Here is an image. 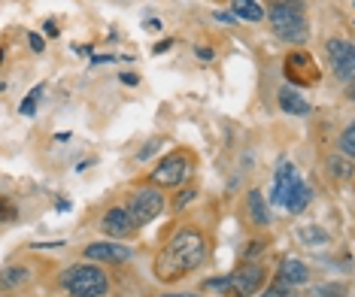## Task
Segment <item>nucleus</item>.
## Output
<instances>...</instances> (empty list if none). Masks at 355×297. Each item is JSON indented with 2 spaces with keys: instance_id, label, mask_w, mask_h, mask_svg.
Returning <instances> with one entry per match:
<instances>
[{
  "instance_id": "obj_1",
  "label": "nucleus",
  "mask_w": 355,
  "mask_h": 297,
  "mask_svg": "<svg viewBox=\"0 0 355 297\" xmlns=\"http://www.w3.org/2000/svg\"><path fill=\"white\" fill-rule=\"evenodd\" d=\"M204 258H207L204 237H200L198 231H180V234L164 246V252L158 255L155 270L161 279H180L189 270H195Z\"/></svg>"
},
{
  "instance_id": "obj_2",
  "label": "nucleus",
  "mask_w": 355,
  "mask_h": 297,
  "mask_svg": "<svg viewBox=\"0 0 355 297\" xmlns=\"http://www.w3.org/2000/svg\"><path fill=\"white\" fill-rule=\"evenodd\" d=\"M273 204H282L288 213H301L310 204V188L301 182V176L295 173V167L288 161L279 164L277 170V186H273Z\"/></svg>"
},
{
  "instance_id": "obj_3",
  "label": "nucleus",
  "mask_w": 355,
  "mask_h": 297,
  "mask_svg": "<svg viewBox=\"0 0 355 297\" xmlns=\"http://www.w3.org/2000/svg\"><path fill=\"white\" fill-rule=\"evenodd\" d=\"M261 282H264V267H258V264H243V267L237 273H231V276L209 279L207 288L209 291H219L225 297H252V294H258Z\"/></svg>"
},
{
  "instance_id": "obj_4",
  "label": "nucleus",
  "mask_w": 355,
  "mask_h": 297,
  "mask_svg": "<svg viewBox=\"0 0 355 297\" xmlns=\"http://www.w3.org/2000/svg\"><path fill=\"white\" fill-rule=\"evenodd\" d=\"M270 28H273V34H277L279 39H286V43H304V39L310 37L306 19H304L297 0H286V3L273 6L270 10Z\"/></svg>"
},
{
  "instance_id": "obj_5",
  "label": "nucleus",
  "mask_w": 355,
  "mask_h": 297,
  "mask_svg": "<svg viewBox=\"0 0 355 297\" xmlns=\"http://www.w3.org/2000/svg\"><path fill=\"white\" fill-rule=\"evenodd\" d=\"M64 288L70 297H103L110 291V279L94 264H76L64 273Z\"/></svg>"
},
{
  "instance_id": "obj_6",
  "label": "nucleus",
  "mask_w": 355,
  "mask_h": 297,
  "mask_svg": "<svg viewBox=\"0 0 355 297\" xmlns=\"http://www.w3.org/2000/svg\"><path fill=\"white\" fill-rule=\"evenodd\" d=\"M161 210H164V197H161L158 188H140L137 195L131 197V215H134V224H149L152 219H158Z\"/></svg>"
},
{
  "instance_id": "obj_7",
  "label": "nucleus",
  "mask_w": 355,
  "mask_h": 297,
  "mask_svg": "<svg viewBox=\"0 0 355 297\" xmlns=\"http://www.w3.org/2000/svg\"><path fill=\"white\" fill-rule=\"evenodd\" d=\"M328 58L337 76L343 79H355V43L346 39H331L328 43Z\"/></svg>"
},
{
  "instance_id": "obj_8",
  "label": "nucleus",
  "mask_w": 355,
  "mask_h": 297,
  "mask_svg": "<svg viewBox=\"0 0 355 297\" xmlns=\"http://www.w3.org/2000/svg\"><path fill=\"white\" fill-rule=\"evenodd\" d=\"M185 176H189V158H185V155H167L164 161H161V164L155 167L152 179H155L158 186L173 188V186H180Z\"/></svg>"
},
{
  "instance_id": "obj_9",
  "label": "nucleus",
  "mask_w": 355,
  "mask_h": 297,
  "mask_svg": "<svg viewBox=\"0 0 355 297\" xmlns=\"http://www.w3.org/2000/svg\"><path fill=\"white\" fill-rule=\"evenodd\" d=\"M101 228H103V234H110L116 240H125V237H131V231H134V215L128 210H122V206H112V210L103 215Z\"/></svg>"
},
{
  "instance_id": "obj_10",
  "label": "nucleus",
  "mask_w": 355,
  "mask_h": 297,
  "mask_svg": "<svg viewBox=\"0 0 355 297\" xmlns=\"http://www.w3.org/2000/svg\"><path fill=\"white\" fill-rule=\"evenodd\" d=\"M85 258L88 261H112V264H119V261L131 258V249L119 246V243H92L85 249Z\"/></svg>"
},
{
  "instance_id": "obj_11",
  "label": "nucleus",
  "mask_w": 355,
  "mask_h": 297,
  "mask_svg": "<svg viewBox=\"0 0 355 297\" xmlns=\"http://www.w3.org/2000/svg\"><path fill=\"white\" fill-rule=\"evenodd\" d=\"M279 107H282V112H288V116H306V112H310V103L297 91H292L288 85L279 88Z\"/></svg>"
},
{
  "instance_id": "obj_12",
  "label": "nucleus",
  "mask_w": 355,
  "mask_h": 297,
  "mask_svg": "<svg viewBox=\"0 0 355 297\" xmlns=\"http://www.w3.org/2000/svg\"><path fill=\"white\" fill-rule=\"evenodd\" d=\"M246 206H249V219H252V224H258V228L270 224V213H268V204H264L261 191H249Z\"/></svg>"
},
{
  "instance_id": "obj_13",
  "label": "nucleus",
  "mask_w": 355,
  "mask_h": 297,
  "mask_svg": "<svg viewBox=\"0 0 355 297\" xmlns=\"http://www.w3.org/2000/svg\"><path fill=\"white\" fill-rule=\"evenodd\" d=\"M306 279H310V270H306L304 261H297V258H286V261H282V282L304 285Z\"/></svg>"
},
{
  "instance_id": "obj_14",
  "label": "nucleus",
  "mask_w": 355,
  "mask_h": 297,
  "mask_svg": "<svg viewBox=\"0 0 355 297\" xmlns=\"http://www.w3.org/2000/svg\"><path fill=\"white\" fill-rule=\"evenodd\" d=\"M352 170H355V167L349 161V155H343V152H340V155H331L328 158V173L334 176V179H349Z\"/></svg>"
},
{
  "instance_id": "obj_15",
  "label": "nucleus",
  "mask_w": 355,
  "mask_h": 297,
  "mask_svg": "<svg viewBox=\"0 0 355 297\" xmlns=\"http://www.w3.org/2000/svg\"><path fill=\"white\" fill-rule=\"evenodd\" d=\"M231 10H234L237 19H246V21H261V15H264L255 0H234Z\"/></svg>"
},
{
  "instance_id": "obj_16",
  "label": "nucleus",
  "mask_w": 355,
  "mask_h": 297,
  "mask_svg": "<svg viewBox=\"0 0 355 297\" xmlns=\"http://www.w3.org/2000/svg\"><path fill=\"white\" fill-rule=\"evenodd\" d=\"M297 237H301L306 246H325V243H328V234H325V231H322V228H313V224H306V228L297 231Z\"/></svg>"
},
{
  "instance_id": "obj_17",
  "label": "nucleus",
  "mask_w": 355,
  "mask_h": 297,
  "mask_svg": "<svg viewBox=\"0 0 355 297\" xmlns=\"http://www.w3.org/2000/svg\"><path fill=\"white\" fill-rule=\"evenodd\" d=\"M340 152H343V155H349V158H355V125H349L343 131V136H340Z\"/></svg>"
},
{
  "instance_id": "obj_18",
  "label": "nucleus",
  "mask_w": 355,
  "mask_h": 297,
  "mask_svg": "<svg viewBox=\"0 0 355 297\" xmlns=\"http://www.w3.org/2000/svg\"><path fill=\"white\" fill-rule=\"evenodd\" d=\"M313 297H346V288L337 285V282H328V285H319Z\"/></svg>"
},
{
  "instance_id": "obj_19",
  "label": "nucleus",
  "mask_w": 355,
  "mask_h": 297,
  "mask_svg": "<svg viewBox=\"0 0 355 297\" xmlns=\"http://www.w3.org/2000/svg\"><path fill=\"white\" fill-rule=\"evenodd\" d=\"M28 276H31V273L25 267H10L3 279H6V285H19V282H28Z\"/></svg>"
},
{
  "instance_id": "obj_20",
  "label": "nucleus",
  "mask_w": 355,
  "mask_h": 297,
  "mask_svg": "<svg viewBox=\"0 0 355 297\" xmlns=\"http://www.w3.org/2000/svg\"><path fill=\"white\" fill-rule=\"evenodd\" d=\"M261 297H297V294L292 291V285H288V282H277V285H270Z\"/></svg>"
},
{
  "instance_id": "obj_21",
  "label": "nucleus",
  "mask_w": 355,
  "mask_h": 297,
  "mask_svg": "<svg viewBox=\"0 0 355 297\" xmlns=\"http://www.w3.org/2000/svg\"><path fill=\"white\" fill-rule=\"evenodd\" d=\"M40 94H43V88H34V91H31L28 94V98H25V103H21V116H34V109H37V98H40Z\"/></svg>"
},
{
  "instance_id": "obj_22",
  "label": "nucleus",
  "mask_w": 355,
  "mask_h": 297,
  "mask_svg": "<svg viewBox=\"0 0 355 297\" xmlns=\"http://www.w3.org/2000/svg\"><path fill=\"white\" fill-rule=\"evenodd\" d=\"M191 197H195V191H182V195H180V197H176V210H182V206H185V204H189V200H191Z\"/></svg>"
},
{
  "instance_id": "obj_23",
  "label": "nucleus",
  "mask_w": 355,
  "mask_h": 297,
  "mask_svg": "<svg viewBox=\"0 0 355 297\" xmlns=\"http://www.w3.org/2000/svg\"><path fill=\"white\" fill-rule=\"evenodd\" d=\"M28 43H31V49H34V52H43V37L31 34V37H28Z\"/></svg>"
},
{
  "instance_id": "obj_24",
  "label": "nucleus",
  "mask_w": 355,
  "mask_h": 297,
  "mask_svg": "<svg viewBox=\"0 0 355 297\" xmlns=\"http://www.w3.org/2000/svg\"><path fill=\"white\" fill-rule=\"evenodd\" d=\"M146 28H149V30H161V21H158V19H152Z\"/></svg>"
},
{
  "instance_id": "obj_25",
  "label": "nucleus",
  "mask_w": 355,
  "mask_h": 297,
  "mask_svg": "<svg viewBox=\"0 0 355 297\" xmlns=\"http://www.w3.org/2000/svg\"><path fill=\"white\" fill-rule=\"evenodd\" d=\"M122 79H125V82H128V85H137V76H134V73H125Z\"/></svg>"
},
{
  "instance_id": "obj_26",
  "label": "nucleus",
  "mask_w": 355,
  "mask_h": 297,
  "mask_svg": "<svg viewBox=\"0 0 355 297\" xmlns=\"http://www.w3.org/2000/svg\"><path fill=\"white\" fill-rule=\"evenodd\" d=\"M349 100L355 103V79H352V82H349Z\"/></svg>"
},
{
  "instance_id": "obj_27",
  "label": "nucleus",
  "mask_w": 355,
  "mask_h": 297,
  "mask_svg": "<svg viewBox=\"0 0 355 297\" xmlns=\"http://www.w3.org/2000/svg\"><path fill=\"white\" fill-rule=\"evenodd\" d=\"M161 297H198V294H161Z\"/></svg>"
}]
</instances>
